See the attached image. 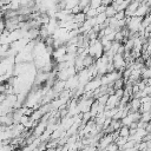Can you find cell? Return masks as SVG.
<instances>
[{"instance_id":"cell-12","label":"cell","mask_w":151,"mask_h":151,"mask_svg":"<svg viewBox=\"0 0 151 151\" xmlns=\"http://www.w3.org/2000/svg\"><path fill=\"white\" fill-rule=\"evenodd\" d=\"M107 19V17L105 15V13H98L96 15V25H103L105 22V20Z\"/></svg>"},{"instance_id":"cell-16","label":"cell","mask_w":151,"mask_h":151,"mask_svg":"<svg viewBox=\"0 0 151 151\" xmlns=\"http://www.w3.org/2000/svg\"><path fill=\"white\" fill-rule=\"evenodd\" d=\"M97 14H98V13H97V9H96V8H92V7H90V8L85 12L86 18H94Z\"/></svg>"},{"instance_id":"cell-10","label":"cell","mask_w":151,"mask_h":151,"mask_svg":"<svg viewBox=\"0 0 151 151\" xmlns=\"http://www.w3.org/2000/svg\"><path fill=\"white\" fill-rule=\"evenodd\" d=\"M118 134H119L120 137L129 138V136H130V129H129V126L122 125V126H120V129L118 130Z\"/></svg>"},{"instance_id":"cell-5","label":"cell","mask_w":151,"mask_h":151,"mask_svg":"<svg viewBox=\"0 0 151 151\" xmlns=\"http://www.w3.org/2000/svg\"><path fill=\"white\" fill-rule=\"evenodd\" d=\"M138 6H139V2H137L136 0L130 1L129 5H127V7L124 11L125 17H133L134 13H136V11H137V8H138Z\"/></svg>"},{"instance_id":"cell-13","label":"cell","mask_w":151,"mask_h":151,"mask_svg":"<svg viewBox=\"0 0 151 151\" xmlns=\"http://www.w3.org/2000/svg\"><path fill=\"white\" fill-rule=\"evenodd\" d=\"M142 122H145V123H149L151 122V111H147V112H143L140 113V119Z\"/></svg>"},{"instance_id":"cell-1","label":"cell","mask_w":151,"mask_h":151,"mask_svg":"<svg viewBox=\"0 0 151 151\" xmlns=\"http://www.w3.org/2000/svg\"><path fill=\"white\" fill-rule=\"evenodd\" d=\"M88 54L91 57H93L94 59H98L100 58L103 54H104V50H103V45L98 39H93V40H90V44H88Z\"/></svg>"},{"instance_id":"cell-11","label":"cell","mask_w":151,"mask_h":151,"mask_svg":"<svg viewBox=\"0 0 151 151\" xmlns=\"http://www.w3.org/2000/svg\"><path fill=\"white\" fill-rule=\"evenodd\" d=\"M105 15L107 17V18H112V17H114V14L117 13V11L113 8V6L112 5H109V6H106V8H105Z\"/></svg>"},{"instance_id":"cell-2","label":"cell","mask_w":151,"mask_h":151,"mask_svg":"<svg viewBox=\"0 0 151 151\" xmlns=\"http://www.w3.org/2000/svg\"><path fill=\"white\" fill-rule=\"evenodd\" d=\"M112 64H113V67L116 71H119V72H123L125 68H126V61L123 57V54H114L113 58H112Z\"/></svg>"},{"instance_id":"cell-6","label":"cell","mask_w":151,"mask_h":151,"mask_svg":"<svg viewBox=\"0 0 151 151\" xmlns=\"http://www.w3.org/2000/svg\"><path fill=\"white\" fill-rule=\"evenodd\" d=\"M150 11H151V8H150L145 2H140L139 6H138V8H137V11H136V13H134V15L143 18V17H145L146 14H149Z\"/></svg>"},{"instance_id":"cell-15","label":"cell","mask_w":151,"mask_h":151,"mask_svg":"<svg viewBox=\"0 0 151 151\" xmlns=\"http://www.w3.org/2000/svg\"><path fill=\"white\" fill-rule=\"evenodd\" d=\"M150 24H151V15H150V14H146V15L143 17V19H142V26L145 28V27H147Z\"/></svg>"},{"instance_id":"cell-7","label":"cell","mask_w":151,"mask_h":151,"mask_svg":"<svg viewBox=\"0 0 151 151\" xmlns=\"http://www.w3.org/2000/svg\"><path fill=\"white\" fill-rule=\"evenodd\" d=\"M86 20V15H85V13L84 12H79V13H76V14H73V19H72V21L74 22V24H77L79 27L84 24V21Z\"/></svg>"},{"instance_id":"cell-17","label":"cell","mask_w":151,"mask_h":151,"mask_svg":"<svg viewBox=\"0 0 151 151\" xmlns=\"http://www.w3.org/2000/svg\"><path fill=\"white\" fill-rule=\"evenodd\" d=\"M101 2H103V0H90V7L97 8L101 5Z\"/></svg>"},{"instance_id":"cell-8","label":"cell","mask_w":151,"mask_h":151,"mask_svg":"<svg viewBox=\"0 0 151 151\" xmlns=\"http://www.w3.org/2000/svg\"><path fill=\"white\" fill-rule=\"evenodd\" d=\"M94 61H96V59H94L93 57H91L90 54H86V55L83 58V63H84V67H85V68H87V67H90L91 65H93Z\"/></svg>"},{"instance_id":"cell-21","label":"cell","mask_w":151,"mask_h":151,"mask_svg":"<svg viewBox=\"0 0 151 151\" xmlns=\"http://www.w3.org/2000/svg\"><path fill=\"white\" fill-rule=\"evenodd\" d=\"M130 1H132V0H130Z\"/></svg>"},{"instance_id":"cell-9","label":"cell","mask_w":151,"mask_h":151,"mask_svg":"<svg viewBox=\"0 0 151 151\" xmlns=\"http://www.w3.org/2000/svg\"><path fill=\"white\" fill-rule=\"evenodd\" d=\"M124 83H125V80H124L123 78H118V79H116V80L112 83V87H113V90L116 91V90H119V88H124Z\"/></svg>"},{"instance_id":"cell-3","label":"cell","mask_w":151,"mask_h":151,"mask_svg":"<svg viewBox=\"0 0 151 151\" xmlns=\"http://www.w3.org/2000/svg\"><path fill=\"white\" fill-rule=\"evenodd\" d=\"M79 85V78H78V74H74L72 77H70L66 81H65V88L66 90H70V91H73L78 87Z\"/></svg>"},{"instance_id":"cell-4","label":"cell","mask_w":151,"mask_h":151,"mask_svg":"<svg viewBox=\"0 0 151 151\" xmlns=\"http://www.w3.org/2000/svg\"><path fill=\"white\" fill-rule=\"evenodd\" d=\"M119 100H120V98H118V97H117L114 93L109 94V98H107L106 104H105V110L117 107V106H118V104H119Z\"/></svg>"},{"instance_id":"cell-14","label":"cell","mask_w":151,"mask_h":151,"mask_svg":"<svg viewBox=\"0 0 151 151\" xmlns=\"http://www.w3.org/2000/svg\"><path fill=\"white\" fill-rule=\"evenodd\" d=\"M78 1H79V0H65V8L72 9L74 6L78 5Z\"/></svg>"},{"instance_id":"cell-20","label":"cell","mask_w":151,"mask_h":151,"mask_svg":"<svg viewBox=\"0 0 151 151\" xmlns=\"http://www.w3.org/2000/svg\"><path fill=\"white\" fill-rule=\"evenodd\" d=\"M149 58H150V59H151V53H150V55H149Z\"/></svg>"},{"instance_id":"cell-18","label":"cell","mask_w":151,"mask_h":151,"mask_svg":"<svg viewBox=\"0 0 151 151\" xmlns=\"http://www.w3.org/2000/svg\"><path fill=\"white\" fill-rule=\"evenodd\" d=\"M114 18H116L117 20H124L126 17H125L124 11H119V12H117V13L114 14Z\"/></svg>"},{"instance_id":"cell-19","label":"cell","mask_w":151,"mask_h":151,"mask_svg":"<svg viewBox=\"0 0 151 151\" xmlns=\"http://www.w3.org/2000/svg\"><path fill=\"white\" fill-rule=\"evenodd\" d=\"M112 1H113V0H103L101 5H104V6H109V5L112 4Z\"/></svg>"}]
</instances>
